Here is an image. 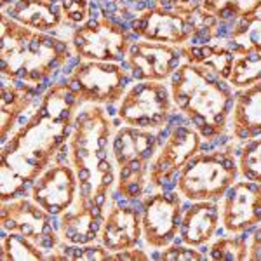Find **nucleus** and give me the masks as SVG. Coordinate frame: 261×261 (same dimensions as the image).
<instances>
[{
  "label": "nucleus",
  "mask_w": 261,
  "mask_h": 261,
  "mask_svg": "<svg viewBox=\"0 0 261 261\" xmlns=\"http://www.w3.org/2000/svg\"><path fill=\"white\" fill-rule=\"evenodd\" d=\"M81 98L68 82H58L42 96L37 110L2 145L0 153V199L24 195L65 146L73 130L75 110Z\"/></svg>",
  "instance_id": "1"
},
{
  "label": "nucleus",
  "mask_w": 261,
  "mask_h": 261,
  "mask_svg": "<svg viewBox=\"0 0 261 261\" xmlns=\"http://www.w3.org/2000/svg\"><path fill=\"white\" fill-rule=\"evenodd\" d=\"M70 162L79 179L81 199H91L105 211L108 193L115 183L112 153V120L99 105H87L77 112L70 134Z\"/></svg>",
  "instance_id": "2"
},
{
  "label": "nucleus",
  "mask_w": 261,
  "mask_h": 261,
  "mask_svg": "<svg viewBox=\"0 0 261 261\" xmlns=\"http://www.w3.org/2000/svg\"><path fill=\"white\" fill-rule=\"evenodd\" d=\"M172 103L205 140L221 136L228 127L235 103L231 84L216 71L185 63L171 75Z\"/></svg>",
  "instance_id": "3"
},
{
  "label": "nucleus",
  "mask_w": 261,
  "mask_h": 261,
  "mask_svg": "<svg viewBox=\"0 0 261 261\" xmlns=\"http://www.w3.org/2000/svg\"><path fill=\"white\" fill-rule=\"evenodd\" d=\"M0 71L37 87L71 58L65 40L33 30L2 14L0 19Z\"/></svg>",
  "instance_id": "4"
},
{
  "label": "nucleus",
  "mask_w": 261,
  "mask_h": 261,
  "mask_svg": "<svg viewBox=\"0 0 261 261\" xmlns=\"http://www.w3.org/2000/svg\"><path fill=\"white\" fill-rule=\"evenodd\" d=\"M161 146L159 136L150 129H117L112 138V157L117 164V193L127 200L140 199L150 176V164Z\"/></svg>",
  "instance_id": "5"
},
{
  "label": "nucleus",
  "mask_w": 261,
  "mask_h": 261,
  "mask_svg": "<svg viewBox=\"0 0 261 261\" xmlns=\"http://www.w3.org/2000/svg\"><path fill=\"white\" fill-rule=\"evenodd\" d=\"M239 162L228 150L197 153L179 171L178 192L192 202L220 200L239 178Z\"/></svg>",
  "instance_id": "6"
},
{
  "label": "nucleus",
  "mask_w": 261,
  "mask_h": 261,
  "mask_svg": "<svg viewBox=\"0 0 261 261\" xmlns=\"http://www.w3.org/2000/svg\"><path fill=\"white\" fill-rule=\"evenodd\" d=\"M71 47L77 56L89 61L122 63L127 56L129 37L122 30L117 16L113 18L87 19L79 24L71 35Z\"/></svg>",
  "instance_id": "7"
},
{
  "label": "nucleus",
  "mask_w": 261,
  "mask_h": 261,
  "mask_svg": "<svg viewBox=\"0 0 261 261\" xmlns=\"http://www.w3.org/2000/svg\"><path fill=\"white\" fill-rule=\"evenodd\" d=\"M172 96L162 82L141 81L122 96L119 119L124 125L159 129L169 120Z\"/></svg>",
  "instance_id": "8"
},
{
  "label": "nucleus",
  "mask_w": 261,
  "mask_h": 261,
  "mask_svg": "<svg viewBox=\"0 0 261 261\" xmlns=\"http://www.w3.org/2000/svg\"><path fill=\"white\" fill-rule=\"evenodd\" d=\"M129 77L112 61H81L68 77V86L86 103L115 105L122 99Z\"/></svg>",
  "instance_id": "9"
},
{
  "label": "nucleus",
  "mask_w": 261,
  "mask_h": 261,
  "mask_svg": "<svg viewBox=\"0 0 261 261\" xmlns=\"http://www.w3.org/2000/svg\"><path fill=\"white\" fill-rule=\"evenodd\" d=\"M50 214L32 199H12L2 202L0 207V225L4 231L19 233L37 242L42 249H54L60 246L56 231L50 226Z\"/></svg>",
  "instance_id": "10"
},
{
  "label": "nucleus",
  "mask_w": 261,
  "mask_h": 261,
  "mask_svg": "<svg viewBox=\"0 0 261 261\" xmlns=\"http://www.w3.org/2000/svg\"><path fill=\"white\" fill-rule=\"evenodd\" d=\"M181 218V200L178 193L157 192L143 202L141 209V226L143 237L151 249H164L174 242L179 233Z\"/></svg>",
  "instance_id": "11"
},
{
  "label": "nucleus",
  "mask_w": 261,
  "mask_h": 261,
  "mask_svg": "<svg viewBox=\"0 0 261 261\" xmlns=\"http://www.w3.org/2000/svg\"><path fill=\"white\" fill-rule=\"evenodd\" d=\"M202 148V136L193 127L176 125L150 164L148 181L151 187L164 188L176 172H179Z\"/></svg>",
  "instance_id": "12"
},
{
  "label": "nucleus",
  "mask_w": 261,
  "mask_h": 261,
  "mask_svg": "<svg viewBox=\"0 0 261 261\" xmlns=\"http://www.w3.org/2000/svg\"><path fill=\"white\" fill-rule=\"evenodd\" d=\"M197 18H200V9L195 14H181L178 11H167L159 6L155 9L143 11L130 23L133 32L143 40L181 45L195 35L199 27Z\"/></svg>",
  "instance_id": "13"
},
{
  "label": "nucleus",
  "mask_w": 261,
  "mask_h": 261,
  "mask_svg": "<svg viewBox=\"0 0 261 261\" xmlns=\"http://www.w3.org/2000/svg\"><path fill=\"white\" fill-rule=\"evenodd\" d=\"M79 195L75 169L65 164L49 166L32 185V199L50 216H61L73 207Z\"/></svg>",
  "instance_id": "14"
},
{
  "label": "nucleus",
  "mask_w": 261,
  "mask_h": 261,
  "mask_svg": "<svg viewBox=\"0 0 261 261\" xmlns=\"http://www.w3.org/2000/svg\"><path fill=\"white\" fill-rule=\"evenodd\" d=\"M179 47L162 42L138 40L129 45L127 61L130 63V77L134 81L162 82L169 79L181 66Z\"/></svg>",
  "instance_id": "15"
},
{
  "label": "nucleus",
  "mask_w": 261,
  "mask_h": 261,
  "mask_svg": "<svg viewBox=\"0 0 261 261\" xmlns=\"http://www.w3.org/2000/svg\"><path fill=\"white\" fill-rule=\"evenodd\" d=\"M221 223L228 233H244L261 223V183L235 181L223 195Z\"/></svg>",
  "instance_id": "16"
},
{
  "label": "nucleus",
  "mask_w": 261,
  "mask_h": 261,
  "mask_svg": "<svg viewBox=\"0 0 261 261\" xmlns=\"http://www.w3.org/2000/svg\"><path fill=\"white\" fill-rule=\"evenodd\" d=\"M141 237V211L130 205H113L101 225V244L110 252H119L136 247Z\"/></svg>",
  "instance_id": "17"
},
{
  "label": "nucleus",
  "mask_w": 261,
  "mask_h": 261,
  "mask_svg": "<svg viewBox=\"0 0 261 261\" xmlns=\"http://www.w3.org/2000/svg\"><path fill=\"white\" fill-rule=\"evenodd\" d=\"M105 221V211L99 209L91 199L77 197L73 209L61 214L60 231L61 239L71 246H86L92 244L99 237L101 225Z\"/></svg>",
  "instance_id": "18"
},
{
  "label": "nucleus",
  "mask_w": 261,
  "mask_h": 261,
  "mask_svg": "<svg viewBox=\"0 0 261 261\" xmlns=\"http://www.w3.org/2000/svg\"><path fill=\"white\" fill-rule=\"evenodd\" d=\"M221 211L216 200H200L183 213L179 239L183 244L200 247L207 244L220 228Z\"/></svg>",
  "instance_id": "19"
},
{
  "label": "nucleus",
  "mask_w": 261,
  "mask_h": 261,
  "mask_svg": "<svg viewBox=\"0 0 261 261\" xmlns=\"http://www.w3.org/2000/svg\"><path fill=\"white\" fill-rule=\"evenodd\" d=\"M228 125L237 141H249L261 136V81L235 94Z\"/></svg>",
  "instance_id": "20"
},
{
  "label": "nucleus",
  "mask_w": 261,
  "mask_h": 261,
  "mask_svg": "<svg viewBox=\"0 0 261 261\" xmlns=\"http://www.w3.org/2000/svg\"><path fill=\"white\" fill-rule=\"evenodd\" d=\"M61 7L45 0H18L16 4L2 7V14L18 23L39 32L54 30L61 24Z\"/></svg>",
  "instance_id": "21"
},
{
  "label": "nucleus",
  "mask_w": 261,
  "mask_h": 261,
  "mask_svg": "<svg viewBox=\"0 0 261 261\" xmlns=\"http://www.w3.org/2000/svg\"><path fill=\"white\" fill-rule=\"evenodd\" d=\"M39 92H37V87H30L27 91H19L16 89L14 86L11 84V79H9V84H7V77L2 75V107H0V138H2V145L9 140V134L14 124L18 122V119L21 117V113L27 110L28 107L32 105V101H35L39 98Z\"/></svg>",
  "instance_id": "22"
},
{
  "label": "nucleus",
  "mask_w": 261,
  "mask_h": 261,
  "mask_svg": "<svg viewBox=\"0 0 261 261\" xmlns=\"http://www.w3.org/2000/svg\"><path fill=\"white\" fill-rule=\"evenodd\" d=\"M179 53L183 58H187L192 65H200L205 68L216 71L221 79L228 81L233 66V53L220 44H202V45H188V47H179Z\"/></svg>",
  "instance_id": "23"
},
{
  "label": "nucleus",
  "mask_w": 261,
  "mask_h": 261,
  "mask_svg": "<svg viewBox=\"0 0 261 261\" xmlns=\"http://www.w3.org/2000/svg\"><path fill=\"white\" fill-rule=\"evenodd\" d=\"M223 45L237 56L261 53V14H252L239 19Z\"/></svg>",
  "instance_id": "24"
},
{
  "label": "nucleus",
  "mask_w": 261,
  "mask_h": 261,
  "mask_svg": "<svg viewBox=\"0 0 261 261\" xmlns=\"http://www.w3.org/2000/svg\"><path fill=\"white\" fill-rule=\"evenodd\" d=\"M2 261H39L45 259L44 251L37 242L19 233H2V247H0Z\"/></svg>",
  "instance_id": "25"
},
{
  "label": "nucleus",
  "mask_w": 261,
  "mask_h": 261,
  "mask_svg": "<svg viewBox=\"0 0 261 261\" xmlns=\"http://www.w3.org/2000/svg\"><path fill=\"white\" fill-rule=\"evenodd\" d=\"M200 7L220 21H228L258 14L261 0H200Z\"/></svg>",
  "instance_id": "26"
},
{
  "label": "nucleus",
  "mask_w": 261,
  "mask_h": 261,
  "mask_svg": "<svg viewBox=\"0 0 261 261\" xmlns=\"http://www.w3.org/2000/svg\"><path fill=\"white\" fill-rule=\"evenodd\" d=\"M261 81V53L239 54L233 60L228 82L235 89H246Z\"/></svg>",
  "instance_id": "27"
},
{
  "label": "nucleus",
  "mask_w": 261,
  "mask_h": 261,
  "mask_svg": "<svg viewBox=\"0 0 261 261\" xmlns=\"http://www.w3.org/2000/svg\"><path fill=\"white\" fill-rule=\"evenodd\" d=\"M209 258L214 261H246L247 241L241 233H231L230 237H221L209 247Z\"/></svg>",
  "instance_id": "28"
},
{
  "label": "nucleus",
  "mask_w": 261,
  "mask_h": 261,
  "mask_svg": "<svg viewBox=\"0 0 261 261\" xmlns=\"http://www.w3.org/2000/svg\"><path fill=\"white\" fill-rule=\"evenodd\" d=\"M239 172L244 179L261 183V138L249 140L241 150Z\"/></svg>",
  "instance_id": "29"
},
{
  "label": "nucleus",
  "mask_w": 261,
  "mask_h": 261,
  "mask_svg": "<svg viewBox=\"0 0 261 261\" xmlns=\"http://www.w3.org/2000/svg\"><path fill=\"white\" fill-rule=\"evenodd\" d=\"M68 259H87V261H108L110 259V251L101 244H86L81 247H65L63 249Z\"/></svg>",
  "instance_id": "30"
},
{
  "label": "nucleus",
  "mask_w": 261,
  "mask_h": 261,
  "mask_svg": "<svg viewBox=\"0 0 261 261\" xmlns=\"http://www.w3.org/2000/svg\"><path fill=\"white\" fill-rule=\"evenodd\" d=\"M161 259L164 261H205L207 256L204 252H200L197 247L193 246H167L164 247Z\"/></svg>",
  "instance_id": "31"
},
{
  "label": "nucleus",
  "mask_w": 261,
  "mask_h": 261,
  "mask_svg": "<svg viewBox=\"0 0 261 261\" xmlns=\"http://www.w3.org/2000/svg\"><path fill=\"white\" fill-rule=\"evenodd\" d=\"M89 2L91 0H61V9L70 23L82 24L89 18Z\"/></svg>",
  "instance_id": "32"
},
{
  "label": "nucleus",
  "mask_w": 261,
  "mask_h": 261,
  "mask_svg": "<svg viewBox=\"0 0 261 261\" xmlns=\"http://www.w3.org/2000/svg\"><path fill=\"white\" fill-rule=\"evenodd\" d=\"M148 254L141 249L136 247H130V249H124L119 252H110V259L108 261H148Z\"/></svg>",
  "instance_id": "33"
},
{
  "label": "nucleus",
  "mask_w": 261,
  "mask_h": 261,
  "mask_svg": "<svg viewBox=\"0 0 261 261\" xmlns=\"http://www.w3.org/2000/svg\"><path fill=\"white\" fill-rule=\"evenodd\" d=\"M247 259L261 261V226L251 237V242H249V246H247Z\"/></svg>",
  "instance_id": "34"
},
{
  "label": "nucleus",
  "mask_w": 261,
  "mask_h": 261,
  "mask_svg": "<svg viewBox=\"0 0 261 261\" xmlns=\"http://www.w3.org/2000/svg\"><path fill=\"white\" fill-rule=\"evenodd\" d=\"M45 2H49V4H58V2H61V0H45Z\"/></svg>",
  "instance_id": "35"
}]
</instances>
